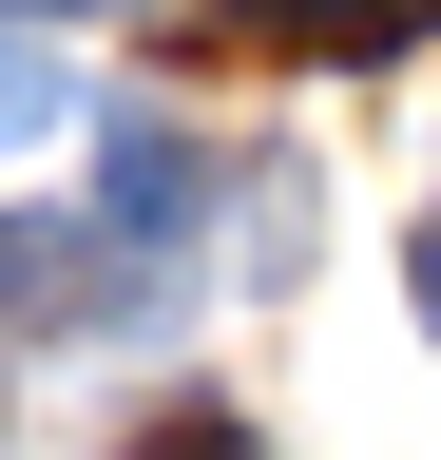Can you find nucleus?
<instances>
[{"mask_svg":"<svg viewBox=\"0 0 441 460\" xmlns=\"http://www.w3.org/2000/svg\"><path fill=\"white\" fill-rule=\"evenodd\" d=\"M211 211V154L173 135V115H116V172H96V230L116 250H154V230H192Z\"/></svg>","mask_w":441,"mask_h":460,"instance_id":"1","label":"nucleus"},{"mask_svg":"<svg viewBox=\"0 0 441 460\" xmlns=\"http://www.w3.org/2000/svg\"><path fill=\"white\" fill-rule=\"evenodd\" d=\"M96 250H116V230H0V326H116V307H77Z\"/></svg>","mask_w":441,"mask_h":460,"instance_id":"2","label":"nucleus"},{"mask_svg":"<svg viewBox=\"0 0 441 460\" xmlns=\"http://www.w3.org/2000/svg\"><path fill=\"white\" fill-rule=\"evenodd\" d=\"M211 20H231V39H326V58H384V39H403V20H441V0H211Z\"/></svg>","mask_w":441,"mask_h":460,"instance_id":"3","label":"nucleus"},{"mask_svg":"<svg viewBox=\"0 0 441 460\" xmlns=\"http://www.w3.org/2000/svg\"><path fill=\"white\" fill-rule=\"evenodd\" d=\"M116 460H269V441H250V422H231V402H173V422H135V441H116Z\"/></svg>","mask_w":441,"mask_h":460,"instance_id":"4","label":"nucleus"},{"mask_svg":"<svg viewBox=\"0 0 441 460\" xmlns=\"http://www.w3.org/2000/svg\"><path fill=\"white\" fill-rule=\"evenodd\" d=\"M0 135H39V58H0Z\"/></svg>","mask_w":441,"mask_h":460,"instance_id":"5","label":"nucleus"},{"mask_svg":"<svg viewBox=\"0 0 441 460\" xmlns=\"http://www.w3.org/2000/svg\"><path fill=\"white\" fill-rule=\"evenodd\" d=\"M403 288H422V326H441V211H422V250H403Z\"/></svg>","mask_w":441,"mask_h":460,"instance_id":"6","label":"nucleus"},{"mask_svg":"<svg viewBox=\"0 0 441 460\" xmlns=\"http://www.w3.org/2000/svg\"><path fill=\"white\" fill-rule=\"evenodd\" d=\"M20 20H96V0H20Z\"/></svg>","mask_w":441,"mask_h":460,"instance_id":"7","label":"nucleus"}]
</instances>
